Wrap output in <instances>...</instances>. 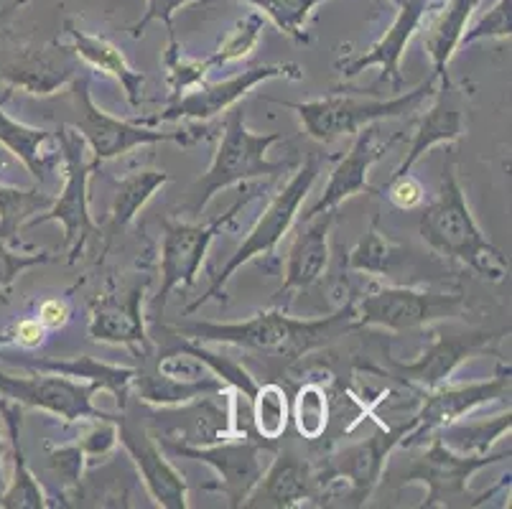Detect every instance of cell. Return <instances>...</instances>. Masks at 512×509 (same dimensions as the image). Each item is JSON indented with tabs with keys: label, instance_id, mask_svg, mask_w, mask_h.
<instances>
[{
	"label": "cell",
	"instance_id": "obj_1",
	"mask_svg": "<svg viewBox=\"0 0 512 509\" xmlns=\"http://www.w3.org/2000/svg\"><path fill=\"white\" fill-rule=\"evenodd\" d=\"M357 329L352 319V298L324 319H293L281 308L260 311L242 321H181L166 326V331L184 336L189 342L199 344H227L242 352L268 354V357L299 359L314 349L327 347L329 342Z\"/></svg>",
	"mask_w": 512,
	"mask_h": 509
},
{
	"label": "cell",
	"instance_id": "obj_2",
	"mask_svg": "<svg viewBox=\"0 0 512 509\" xmlns=\"http://www.w3.org/2000/svg\"><path fill=\"white\" fill-rule=\"evenodd\" d=\"M418 230H421L423 242L436 255L462 263L482 280L502 283L510 273V263L502 250L484 235L474 219L454 163H444L439 194L423 209Z\"/></svg>",
	"mask_w": 512,
	"mask_h": 509
},
{
	"label": "cell",
	"instance_id": "obj_3",
	"mask_svg": "<svg viewBox=\"0 0 512 509\" xmlns=\"http://www.w3.org/2000/svg\"><path fill=\"white\" fill-rule=\"evenodd\" d=\"M403 451H411V459L403 466H393V469H385L383 479H393L398 487L403 484H423L426 487V499L418 504V509H434V507H482V504L490 502L502 487L510 484V474L502 476V482L497 487L487 489V492L474 494L469 489L472 476L479 474L482 469L492 464H500V461L510 459V451L507 454H484V456H467L456 454L446 446L444 441L436 436L428 438L421 446L403 448Z\"/></svg>",
	"mask_w": 512,
	"mask_h": 509
},
{
	"label": "cell",
	"instance_id": "obj_4",
	"mask_svg": "<svg viewBox=\"0 0 512 509\" xmlns=\"http://www.w3.org/2000/svg\"><path fill=\"white\" fill-rule=\"evenodd\" d=\"M281 140L283 133H253L245 123L242 107H230L225 112L222 138L212 158V166L194 184L192 212H204L214 196L230 189V186L245 184V181L260 179V176L283 174L286 168H291L288 161H271L268 158L271 148L278 146Z\"/></svg>",
	"mask_w": 512,
	"mask_h": 509
},
{
	"label": "cell",
	"instance_id": "obj_5",
	"mask_svg": "<svg viewBox=\"0 0 512 509\" xmlns=\"http://www.w3.org/2000/svg\"><path fill=\"white\" fill-rule=\"evenodd\" d=\"M69 90H72L69 95H72L74 105L72 128L85 138L95 168H100L105 161L125 156L133 148L156 146V143H176L181 148H192L204 138V130L199 133L197 128H181L164 133V130L143 125L138 120L115 118V115L95 105L90 92V74L85 72L69 84Z\"/></svg>",
	"mask_w": 512,
	"mask_h": 509
},
{
	"label": "cell",
	"instance_id": "obj_6",
	"mask_svg": "<svg viewBox=\"0 0 512 509\" xmlns=\"http://www.w3.org/2000/svg\"><path fill=\"white\" fill-rule=\"evenodd\" d=\"M321 171V156H309L304 163H301L296 171L291 174V179L283 184V189L273 196V202L265 207V212L260 214L258 222L253 224V230L248 232V237L242 240V245L237 247L235 255L222 265V270L212 278V286L204 291V296H199L197 301H192L184 308V316H192L194 311L209 303L212 298L222 296L225 286L232 280V275L248 265L250 260L263 258V255H271L278 247V242L291 232L293 222L299 217L301 207H304L306 196H309L311 186H314L316 176Z\"/></svg>",
	"mask_w": 512,
	"mask_h": 509
},
{
	"label": "cell",
	"instance_id": "obj_7",
	"mask_svg": "<svg viewBox=\"0 0 512 509\" xmlns=\"http://www.w3.org/2000/svg\"><path fill=\"white\" fill-rule=\"evenodd\" d=\"M436 87H439V82L431 77L423 84H418L416 90L390 97V100L357 95H327L311 102H273L296 112L301 120V128L306 130L309 138L319 140V143H332L337 138L357 135L362 128L380 123V120L400 118L406 112H413L426 97L434 95Z\"/></svg>",
	"mask_w": 512,
	"mask_h": 509
},
{
	"label": "cell",
	"instance_id": "obj_8",
	"mask_svg": "<svg viewBox=\"0 0 512 509\" xmlns=\"http://www.w3.org/2000/svg\"><path fill=\"white\" fill-rule=\"evenodd\" d=\"M59 146H62L64 163V186L62 194L51 202L49 209L29 219L26 227H39L46 222H59L64 227V255L67 263H77L92 237H100V227L95 224L90 212V179L97 168L92 166L90 148L85 138L62 123L57 128Z\"/></svg>",
	"mask_w": 512,
	"mask_h": 509
},
{
	"label": "cell",
	"instance_id": "obj_9",
	"mask_svg": "<svg viewBox=\"0 0 512 509\" xmlns=\"http://www.w3.org/2000/svg\"><path fill=\"white\" fill-rule=\"evenodd\" d=\"M462 291H434L416 286H372L362 298H352V319L360 326H377L390 334L431 329L464 314Z\"/></svg>",
	"mask_w": 512,
	"mask_h": 509
},
{
	"label": "cell",
	"instance_id": "obj_10",
	"mask_svg": "<svg viewBox=\"0 0 512 509\" xmlns=\"http://www.w3.org/2000/svg\"><path fill=\"white\" fill-rule=\"evenodd\" d=\"M166 454L181 456V459L202 461L214 471L217 482L207 484V492L225 494L230 507H242L255 484L260 482L263 471L271 464L276 454V443L263 438H222L214 443H179L164 438L161 441Z\"/></svg>",
	"mask_w": 512,
	"mask_h": 509
},
{
	"label": "cell",
	"instance_id": "obj_11",
	"mask_svg": "<svg viewBox=\"0 0 512 509\" xmlns=\"http://www.w3.org/2000/svg\"><path fill=\"white\" fill-rule=\"evenodd\" d=\"M258 191L242 196L232 204L227 212L220 217L209 219L204 224H189V222H174V219H164V240H161V286H158L156 296H153V311H164L166 301L174 291H186L192 288L199 278L204 258H207L209 245L232 219L237 212L248 207L253 202Z\"/></svg>",
	"mask_w": 512,
	"mask_h": 509
},
{
	"label": "cell",
	"instance_id": "obj_12",
	"mask_svg": "<svg viewBox=\"0 0 512 509\" xmlns=\"http://www.w3.org/2000/svg\"><path fill=\"white\" fill-rule=\"evenodd\" d=\"M268 79H304V69L299 64H260V67L245 69L222 82H202L194 90L184 92L181 97L169 102L164 112H158L153 118H141L138 123L156 125L161 123H207V120L225 115L230 107H235L242 97H248L258 84Z\"/></svg>",
	"mask_w": 512,
	"mask_h": 509
},
{
	"label": "cell",
	"instance_id": "obj_13",
	"mask_svg": "<svg viewBox=\"0 0 512 509\" xmlns=\"http://www.w3.org/2000/svg\"><path fill=\"white\" fill-rule=\"evenodd\" d=\"M510 364H497V372L490 380L467 382V385H441L436 390L421 392V408L413 415V426L400 438V448L421 446L428 438L436 436L441 428L451 426L454 420L467 418L482 405L505 403L510 400L512 380Z\"/></svg>",
	"mask_w": 512,
	"mask_h": 509
},
{
	"label": "cell",
	"instance_id": "obj_14",
	"mask_svg": "<svg viewBox=\"0 0 512 509\" xmlns=\"http://www.w3.org/2000/svg\"><path fill=\"white\" fill-rule=\"evenodd\" d=\"M97 387L90 382L69 380L54 372L34 370L31 375H11L0 372V395L11 403L21 405L23 410H41L46 415H54L64 423H85V420L110 418V413L95 408Z\"/></svg>",
	"mask_w": 512,
	"mask_h": 509
},
{
	"label": "cell",
	"instance_id": "obj_15",
	"mask_svg": "<svg viewBox=\"0 0 512 509\" xmlns=\"http://www.w3.org/2000/svg\"><path fill=\"white\" fill-rule=\"evenodd\" d=\"M148 283L151 278L146 275L128 286H115V283L107 286V291L90 308L87 334L92 342L125 347L138 359L148 357V352L153 349L151 336L146 331V316H143Z\"/></svg>",
	"mask_w": 512,
	"mask_h": 509
},
{
	"label": "cell",
	"instance_id": "obj_16",
	"mask_svg": "<svg viewBox=\"0 0 512 509\" xmlns=\"http://www.w3.org/2000/svg\"><path fill=\"white\" fill-rule=\"evenodd\" d=\"M500 336L490 334V331H434L431 336V344H428L426 352L416 359V362H398V359H390V367H393V377L400 382H406L408 387L418 392L436 390V387L446 385L449 377L454 375V370L467 359L479 357V354H487L492 349V344L497 342Z\"/></svg>",
	"mask_w": 512,
	"mask_h": 509
},
{
	"label": "cell",
	"instance_id": "obj_17",
	"mask_svg": "<svg viewBox=\"0 0 512 509\" xmlns=\"http://www.w3.org/2000/svg\"><path fill=\"white\" fill-rule=\"evenodd\" d=\"M329 487L321 476L319 466L306 461L291 448H283L273 454L271 464L263 471L260 482L250 492L242 507L248 509H293L319 499L327 502Z\"/></svg>",
	"mask_w": 512,
	"mask_h": 509
},
{
	"label": "cell",
	"instance_id": "obj_18",
	"mask_svg": "<svg viewBox=\"0 0 512 509\" xmlns=\"http://www.w3.org/2000/svg\"><path fill=\"white\" fill-rule=\"evenodd\" d=\"M411 426L413 418L403 426L388 428V431L370 436L367 441L337 451L327 464L319 466L327 487L334 482H347L352 507H362L372 497V492L380 487L393 448H398L400 438L411 431Z\"/></svg>",
	"mask_w": 512,
	"mask_h": 509
},
{
	"label": "cell",
	"instance_id": "obj_19",
	"mask_svg": "<svg viewBox=\"0 0 512 509\" xmlns=\"http://www.w3.org/2000/svg\"><path fill=\"white\" fill-rule=\"evenodd\" d=\"M118 441L128 451L153 504L164 509H189V484L184 474L166 459L164 446H158L146 426L118 415Z\"/></svg>",
	"mask_w": 512,
	"mask_h": 509
},
{
	"label": "cell",
	"instance_id": "obj_20",
	"mask_svg": "<svg viewBox=\"0 0 512 509\" xmlns=\"http://www.w3.org/2000/svg\"><path fill=\"white\" fill-rule=\"evenodd\" d=\"M434 11V0H403L398 3V13H395L393 23L388 26L380 39L365 51V54L355 56V59H344L337 62V69L342 72L344 79H355L365 74L367 69H380V79L388 82L395 92L403 90V72H400V62L406 56L408 44L413 36L418 34L426 23V18Z\"/></svg>",
	"mask_w": 512,
	"mask_h": 509
},
{
	"label": "cell",
	"instance_id": "obj_21",
	"mask_svg": "<svg viewBox=\"0 0 512 509\" xmlns=\"http://www.w3.org/2000/svg\"><path fill=\"white\" fill-rule=\"evenodd\" d=\"M395 140H398V135H393V138L388 140L380 138L377 125L362 128L360 133L355 135V143H352V148L347 151V156L339 158L337 166L332 168V174H329V181L327 186H324V194H321L319 202L311 204V207L301 214V222L309 217H316V214L321 212H329V209H339L347 199H352V196L377 194L380 189L370 186L367 176H370V168L380 161V156L393 146Z\"/></svg>",
	"mask_w": 512,
	"mask_h": 509
},
{
	"label": "cell",
	"instance_id": "obj_22",
	"mask_svg": "<svg viewBox=\"0 0 512 509\" xmlns=\"http://www.w3.org/2000/svg\"><path fill=\"white\" fill-rule=\"evenodd\" d=\"M79 74H82V62L74 54L72 44H49L46 49L26 51L18 56L16 62L0 72V79L11 90L34 97H51L62 87H69Z\"/></svg>",
	"mask_w": 512,
	"mask_h": 509
},
{
	"label": "cell",
	"instance_id": "obj_23",
	"mask_svg": "<svg viewBox=\"0 0 512 509\" xmlns=\"http://www.w3.org/2000/svg\"><path fill=\"white\" fill-rule=\"evenodd\" d=\"M225 387V382L217 380L212 372L174 375V372L158 370L156 364H148V359H141V367H136V375H133V390L138 400L161 410L192 408L202 400L222 395Z\"/></svg>",
	"mask_w": 512,
	"mask_h": 509
},
{
	"label": "cell",
	"instance_id": "obj_24",
	"mask_svg": "<svg viewBox=\"0 0 512 509\" xmlns=\"http://www.w3.org/2000/svg\"><path fill=\"white\" fill-rule=\"evenodd\" d=\"M434 97V105L428 107L426 115L418 120L411 148H408L403 163L393 171V176L411 174V168L431 148L454 146V143H459L467 135V125H464V97L459 95V90H454L449 82L444 87H436Z\"/></svg>",
	"mask_w": 512,
	"mask_h": 509
},
{
	"label": "cell",
	"instance_id": "obj_25",
	"mask_svg": "<svg viewBox=\"0 0 512 509\" xmlns=\"http://www.w3.org/2000/svg\"><path fill=\"white\" fill-rule=\"evenodd\" d=\"M334 219H337V209H329V212H321L301 222L299 235L288 250L286 278H283V286L278 288V296L314 286L316 280L327 273L329 235H332Z\"/></svg>",
	"mask_w": 512,
	"mask_h": 509
},
{
	"label": "cell",
	"instance_id": "obj_26",
	"mask_svg": "<svg viewBox=\"0 0 512 509\" xmlns=\"http://www.w3.org/2000/svg\"><path fill=\"white\" fill-rule=\"evenodd\" d=\"M64 31L72 39V49L74 54L79 56V62L92 67L95 72L107 74V77H113L115 82L123 87L125 100L133 110L143 105V87H146V77H143L138 69L130 67V62L125 59L123 51L113 44L105 36H95L87 34L85 28H79L72 18L64 21Z\"/></svg>",
	"mask_w": 512,
	"mask_h": 509
},
{
	"label": "cell",
	"instance_id": "obj_27",
	"mask_svg": "<svg viewBox=\"0 0 512 509\" xmlns=\"http://www.w3.org/2000/svg\"><path fill=\"white\" fill-rule=\"evenodd\" d=\"M21 405L11 403L0 395V418L6 426L8 436V459L13 464V476L6 482V489L0 494V509H49L54 502H49L44 487L29 469V461L23 454L21 443Z\"/></svg>",
	"mask_w": 512,
	"mask_h": 509
},
{
	"label": "cell",
	"instance_id": "obj_28",
	"mask_svg": "<svg viewBox=\"0 0 512 509\" xmlns=\"http://www.w3.org/2000/svg\"><path fill=\"white\" fill-rule=\"evenodd\" d=\"M0 146L26 166L36 184H46L51 174H57L62 166V146L57 133L13 120L3 110V100H0Z\"/></svg>",
	"mask_w": 512,
	"mask_h": 509
},
{
	"label": "cell",
	"instance_id": "obj_29",
	"mask_svg": "<svg viewBox=\"0 0 512 509\" xmlns=\"http://www.w3.org/2000/svg\"><path fill=\"white\" fill-rule=\"evenodd\" d=\"M479 0H449L439 13H434L431 23L423 34V46L434 67V79L439 87L449 84V64L454 59L456 49L462 44V36L467 31V23L472 13L477 11Z\"/></svg>",
	"mask_w": 512,
	"mask_h": 509
},
{
	"label": "cell",
	"instance_id": "obj_30",
	"mask_svg": "<svg viewBox=\"0 0 512 509\" xmlns=\"http://www.w3.org/2000/svg\"><path fill=\"white\" fill-rule=\"evenodd\" d=\"M26 367L39 372H54V375H64L69 380L90 382L100 392H110L118 400L120 410L128 403V395L133 390V367H118V364L100 362L95 357H74V359H21Z\"/></svg>",
	"mask_w": 512,
	"mask_h": 509
},
{
	"label": "cell",
	"instance_id": "obj_31",
	"mask_svg": "<svg viewBox=\"0 0 512 509\" xmlns=\"http://www.w3.org/2000/svg\"><path fill=\"white\" fill-rule=\"evenodd\" d=\"M169 181L171 176L166 171H158V168H138V171H130L128 176H123L118 186H115L113 204H110V212H107V230H110V235H120L125 227L136 222L138 212Z\"/></svg>",
	"mask_w": 512,
	"mask_h": 509
},
{
	"label": "cell",
	"instance_id": "obj_32",
	"mask_svg": "<svg viewBox=\"0 0 512 509\" xmlns=\"http://www.w3.org/2000/svg\"><path fill=\"white\" fill-rule=\"evenodd\" d=\"M512 428V410L507 408L505 413L495 415V418H484V420H454L451 426L441 428L439 438L456 451V454H467V456H484L492 454V446L500 441L505 433H510Z\"/></svg>",
	"mask_w": 512,
	"mask_h": 509
},
{
	"label": "cell",
	"instance_id": "obj_33",
	"mask_svg": "<svg viewBox=\"0 0 512 509\" xmlns=\"http://www.w3.org/2000/svg\"><path fill=\"white\" fill-rule=\"evenodd\" d=\"M54 196L39 189H18L0 184V242L21 247V232L31 217L51 207Z\"/></svg>",
	"mask_w": 512,
	"mask_h": 509
},
{
	"label": "cell",
	"instance_id": "obj_34",
	"mask_svg": "<svg viewBox=\"0 0 512 509\" xmlns=\"http://www.w3.org/2000/svg\"><path fill=\"white\" fill-rule=\"evenodd\" d=\"M250 408H253V426L258 438L268 443L281 441L291 423V403H288L286 390L276 382L258 385L250 398Z\"/></svg>",
	"mask_w": 512,
	"mask_h": 509
},
{
	"label": "cell",
	"instance_id": "obj_35",
	"mask_svg": "<svg viewBox=\"0 0 512 509\" xmlns=\"http://www.w3.org/2000/svg\"><path fill=\"white\" fill-rule=\"evenodd\" d=\"M248 3L263 18L273 23L283 36H288L296 44H309L311 36L306 31V23L314 16L316 8L327 0H240Z\"/></svg>",
	"mask_w": 512,
	"mask_h": 509
},
{
	"label": "cell",
	"instance_id": "obj_36",
	"mask_svg": "<svg viewBox=\"0 0 512 509\" xmlns=\"http://www.w3.org/2000/svg\"><path fill=\"white\" fill-rule=\"evenodd\" d=\"M400 258V247L380 230V222H372L367 235L357 242V247L349 252L347 268L355 273L370 275V278H385L395 268Z\"/></svg>",
	"mask_w": 512,
	"mask_h": 509
},
{
	"label": "cell",
	"instance_id": "obj_37",
	"mask_svg": "<svg viewBox=\"0 0 512 509\" xmlns=\"http://www.w3.org/2000/svg\"><path fill=\"white\" fill-rule=\"evenodd\" d=\"M329 395L319 382H306L299 387L291 405V420L299 436L306 441H319L329 426Z\"/></svg>",
	"mask_w": 512,
	"mask_h": 509
},
{
	"label": "cell",
	"instance_id": "obj_38",
	"mask_svg": "<svg viewBox=\"0 0 512 509\" xmlns=\"http://www.w3.org/2000/svg\"><path fill=\"white\" fill-rule=\"evenodd\" d=\"M176 352L181 354H189V357H194L197 362H202L204 367H207L209 372H212L217 380H222L225 385H230L232 390H237L242 395V398H253L255 390H258V382H255V377L250 375L245 367H242L240 362H232V359L222 357V354H214L209 352L204 344L199 342H189V339H184V342L176 347Z\"/></svg>",
	"mask_w": 512,
	"mask_h": 509
},
{
	"label": "cell",
	"instance_id": "obj_39",
	"mask_svg": "<svg viewBox=\"0 0 512 509\" xmlns=\"http://www.w3.org/2000/svg\"><path fill=\"white\" fill-rule=\"evenodd\" d=\"M164 67H166V82H169V90H171V100L181 97L184 92L194 90V87L202 84L204 77L212 72L207 59H194V56H189L184 49H181L174 31H169V46H166V54H164Z\"/></svg>",
	"mask_w": 512,
	"mask_h": 509
},
{
	"label": "cell",
	"instance_id": "obj_40",
	"mask_svg": "<svg viewBox=\"0 0 512 509\" xmlns=\"http://www.w3.org/2000/svg\"><path fill=\"white\" fill-rule=\"evenodd\" d=\"M263 28H265V21L258 11L248 13V16L242 18V21H237L230 34L220 41V46H217V49H214L209 56H204L209 64V69H217V67H222V64L245 59V56H248L250 51L258 46L260 36H263Z\"/></svg>",
	"mask_w": 512,
	"mask_h": 509
},
{
	"label": "cell",
	"instance_id": "obj_41",
	"mask_svg": "<svg viewBox=\"0 0 512 509\" xmlns=\"http://www.w3.org/2000/svg\"><path fill=\"white\" fill-rule=\"evenodd\" d=\"M77 443L79 454L85 456V464H102L110 456L118 451V415H110V418L92 420V428L79 438Z\"/></svg>",
	"mask_w": 512,
	"mask_h": 509
},
{
	"label": "cell",
	"instance_id": "obj_42",
	"mask_svg": "<svg viewBox=\"0 0 512 509\" xmlns=\"http://www.w3.org/2000/svg\"><path fill=\"white\" fill-rule=\"evenodd\" d=\"M59 255L49 250H34V252H21L16 247L0 242V293L8 291V288L16 283L18 275H23L26 270L39 268V265L57 263Z\"/></svg>",
	"mask_w": 512,
	"mask_h": 509
},
{
	"label": "cell",
	"instance_id": "obj_43",
	"mask_svg": "<svg viewBox=\"0 0 512 509\" xmlns=\"http://www.w3.org/2000/svg\"><path fill=\"white\" fill-rule=\"evenodd\" d=\"M512 34V0H497L490 11L484 13L472 28H467L462 36V44L469 46L484 39H510Z\"/></svg>",
	"mask_w": 512,
	"mask_h": 509
},
{
	"label": "cell",
	"instance_id": "obj_44",
	"mask_svg": "<svg viewBox=\"0 0 512 509\" xmlns=\"http://www.w3.org/2000/svg\"><path fill=\"white\" fill-rule=\"evenodd\" d=\"M383 194L388 196V202L393 204L395 209H403V212L423 207V202H426V189H423L421 181L411 174L390 176L383 186Z\"/></svg>",
	"mask_w": 512,
	"mask_h": 509
},
{
	"label": "cell",
	"instance_id": "obj_45",
	"mask_svg": "<svg viewBox=\"0 0 512 509\" xmlns=\"http://www.w3.org/2000/svg\"><path fill=\"white\" fill-rule=\"evenodd\" d=\"M49 339V331L39 319H21L11 326L8 331L0 334V349L3 347H18L23 352H34V349L44 347Z\"/></svg>",
	"mask_w": 512,
	"mask_h": 509
},
{
	"label": "cell",
	"instance_id": "obj_46",
	"mask_svg": "<svg viewBox=\"0 0 512 509\" xmlns=\"http://www.w3.org/2000/svg\"><path fill=\"white\" fill-rule=\"evenodd\" d=\"M194 0H146V13L138 18L133 26L128 28L133 39H141L143 31H146L151 23H164L169 31H174V16L184 6H189Z\"/></svg>",
	"mask_w": 512,
	"mask_h": 509
},
{
	"label": "cell",
	"instance_id": "obj_47",
	"mask_svg": "<svg viewBox=\"0 0 512 509\" xmlns=\"http://www.w3.org/2000/svg\"><path fill=\"white\" fill-rule=\"evenodd\" d=\"M36 319L46 326V331H49V334H54V331H62L64 326L72 321V303H69L64 296L46 298V301H41L39 311H36Z\"/></svg>",
	"mask_w": 512,
	"mask_h": 509
},
{
	"label": "cell",
	"instance_id": "obj_48",
	"mask_svg": "<svg viewBox=\"0 0 512 509\" xmlns=\"http://www.w3.org/2000/svg\"><path fill=\"white\" fill-rule=\"evenodd\" d=\"M8 459V436L3 433V418H0V494L6 489V474H3V461Z\"/></svg>",
	"mask_w": 512,
	"mask_h": 509
},
{
	"label": "cell",
	"instance_id": "obj_49",
	"mask_svg": "<svg viewBox=\"0 0 512 509\" xmlns=\"http://www.w3.org/2000/svg\"><path fill=\"white\" fill-rule=\"evenodd\" d=\"M26 3H29V0H11V3H8V6L0 8V28H3V23H6L8 18L16 16V13L21 11V8L26 6Z\"/></svg>",
	"mask_w": 512,
	"mask_h": 509
},
{
	"label": "cell",
	"instance_id": "obj_50",
	"mask_svg": "<svg viewBox=\"0 0 512 509\" xmlns=\"http://www.w3.org/2000/svg\"><path fill=\"white\" fill-rule=\"evenodd\" d=\"M390 3H395V6H398V3H403V0H390Z\"/></svg>",
	"mask_w": 512,
	"mask_h": 509
}]
</instances>
